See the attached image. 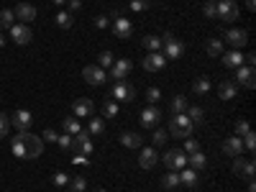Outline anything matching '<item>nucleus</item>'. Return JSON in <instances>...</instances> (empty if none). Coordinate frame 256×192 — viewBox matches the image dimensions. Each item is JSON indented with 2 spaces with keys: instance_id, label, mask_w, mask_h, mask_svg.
Segmentation results:
<instances>
[{
  "instance_id": "nucleus-51",
  "label": "nucleus",
  "mask_w": 256,
  "mask_h": 192,
  "mask_svg": "<svg viewBox=\"0 0 256 192\" xmlns=\"http://www.w3.org/2000/svg\"><path fill=\"white\" fill-rule=\"evenodd\" d=\"M72 164H74V166H77V164L88 166V164H90V159H88V156H82V154H74V156H72Z\"/></svg>"
},
{
  "instance_id": "nucleus-37",
  "label": "nucleus",
  "mask_w": 256,
  "mask_h": 192,
  "mask_svg": "<svg viewBox=\"0 0 256 192\" xmlns=\"http://www.w3.org/2000/svg\"><path fill=\"white\" fill-rule=\"evenodd\" d=\"M102 131H105V120H102V118H92V120H90V128H88V134H90V136H100Z\"/></svg>"
},
{
  "instance_id": "nucleus-50",
  "label": "nucleus",
  "mask_w": 256,
  "mask_h": 192,
  "mask_svg": "<svg viewBox=\"0 0 256 192\" xmlns=\"http://www.w3.org/2000/svg\"><path fill=\"white\" fill-rule=\"evenodd\" d=\"M56 136H59V134H54L52 128H46V131L41 134V138H44V141H52V144H56Z\"/></svg>"
},
{
  "instance_id": "nucleus-39",
  "label": "nucleus",
  "mask_w": 256,
  "mask_h": 192,
  "mask_svg": "<svg viewBox=\"0 0 256 192\" xmlns=\"http://www.w3.org/2000/svg\"><path fill=\"white\" fill-rule=\"evenodd\" d=\"M166 138H169V134H166V131H162V128H156V131L152 134V144H154V146H164V144H166Z\"/></svg>"
},
{
  "instance_id": "nucleus-14",
  "label": "nucleus",
  "mask_w": 256,
  "mask_h": 192,
  "mask_svg": "<svg viewBox=\"0 0 256 192\" xmlns=\"http://www.w3.org/2000/svg\"><path fill=\"white\" fill-rule=\"evenodd\" d=\"M131 70H134V62L131 59H116L113 64H110V77L118 82V80H126L128 74H131Z\"/></svg>"
},
{
  "instance_id": "nucleus-27",
  "label": "nucleus",
  "mask_w": 256,
  "mask_h": 192,
  "mask_svg": "<svg viewBox=\"0 0 256 192\" xmlns=\"http://www.w3.org/2000/svg\"><path fill=\"white\" fill-rule=\"evenodd\" d=\"M62 128H64V134H70V136H77L82 131V126H80V118H64L62 120Z\"/></svg>"
},
{
  "instance_id": "nucleus-58",
  "label": "nucleus",
  "mask_w": 256,
  "mask_h": 192,
  "mask_svg": "<svg viewBox=\"0 0 256 192\" xmlns=\"http://www.w3.org/2000/svg\"><path fill=\"white\" fill-rule=\"evenodd\" d=\"M205 3H218V0H205Z\"/></svg>"
},
{
  "instance_id": "nucleus-4",
  "label": "nucleus",
  "mask_w": 256,
  "mask_h": 192,
  "mask_svg": "<svg viewBox=\"0 0 256 192\" xmlns=\"http://www.w3.org/2000/svg\"><path fill=\"white\" fill-rule=\"evenodd\" d=\"M162 41H164V44H162V54L166 59H180L184 54V44L174 38V34H164Z\"/></svg>"
},
{
  "instance_id": "nucleus-43",
  "label": "nucleus",
  "mask_w": 256,
  "mask_h": 192,
  "mask_svg": "<svg viewBox=\"0 0 256 192\" xmlns=\"http://www.w3.org/2000/svg\"><path fill=\"white\" fill-rule=\"evenodd\" d=\"M241 141H244V148H248V152H254V148H256V134L254 131H248L246 136H241Z\"/></svg>"
},
{
  "instance_id": "nucleus-46",
  "label": "nucleus",
  "mask_w": 256,
  "mask_h": 192,
  "mask_svg": "<svg viewBox=\"0 0 256 192\" xmlns=\"http://www.w3.org/2000/svg\"><path fill=\"white\" fill-rule=\"evenodd\" d=\"M248 131H251L248 120H244V118H241V120H236V136H246Z\"/></svg>"
},
{
  "instance_id": "nucleus-57",
  "label": "nucleus",
  "mask_w": 256,
  "mask_h": 192,
  "mask_svg": "<svg viewBox=\"0 0 256 192\" xmlns=\"http://www.w3.org/2000/svg\"><path fill=\"white\" fill-rule=\"evenodd\" d=\"M52 3H54V6H64V3H67V0H52Z\"/></svg>"
},
{
  "instance_id": "nucleus-18",
  "label": "nucleus",
  "mask_w": 256,
  "mask_h": 192,
  "mask_svg": "<svg viewBox=\"0 0 256 192\" xmlns=\"http://www.w3.org/2000/svg\"><path fill=\"white\" fill-rule=\"evenodd\" d=\"M156 162H159L156 146H146V148H141V154H138V166H141V169H152V166H156Z\"/></svg>"
},
{
  "instance_id": "nucleus-3",
  "label": "nucleus",
  "mask_w": 256,
  "mask_h": 192,
  "mask_svg": "<svg viewBox=\"0 0 256 192\" xmlns=\"http://www.w3.org/2000/svg\"><path fill=\"white\" fill-rule=\"evenodd\" d=\"M220 16V20H226V24H233L238 16H241V8L236 0H218L216 3V18Z\"/></svg>"
},
{
  "instance_id": "nucleus-26",
  "label": "nucleus",
  "mask_w": 256,
  "mask_h": 192,
  "mask_svg": "<svg viewBox=\"0 0 256 192\" xmlns=\"http://www.w3.org/2000/svg\"><path fill=\"white\" fill-rule=\"evenodd\" d=\"M162 36L159 34H148V36H144V49L146 52H162Z\"/></svg>"
},
{
  "instance_id": "nucleus-35",
  "label": "nucleus",
  "mask_w": 256,
  "mask_h": 192,
  "mask_svg": "<svg viewBox=\"0 0 256 192\" xmlns=\"http://www.w3.org/2000/svg\"><path fill=\"white\" fill-rule=\"evenodd\" d=\"M116 62V56H113V52H100V56H98V67L100 70H110V64Z\"/></svg>"
},
{
  "instance_id": "nucleus-10",
  "label": "nucleus",
  "mask_w": 256,
  "mask_h": 192,
  "mask_svg": "<svg viewBox=\"0 0 256 192\" xmlns=\"http://www.w3.org/2000/svg\"><path fill=\"white\" fill-rule=\"evenodd\" d=\"M254 172H256L254 159H241V156L233 159V174H238L241 180H254Z\"/></svg>"
},
{
  "instance_id": "nucleus-55",
  "label": "nucleus",
  "mask_w": 256,
  "mask_h": 192,
  "mask_svg": "<svg viewBox=\"0 0 256 192\" xmlns=\"http://www.w3.org/2000/svg\"><path fill=\"white\" fill-rule=\"evenodd\" d=\"M248 192H256V187H254V180H248Z\"/></svg>"
},
{
  "instance_id": "nucleus-6",
  "label": "nucleus",
  "mask_w": 256,
  "mask_h": 192,
  "mask_svg": "<svg viewBox=\"0 0 256 192\" xmlns=\"http://www.w3.org/2000/svg\"><path fill=\"white\" fill-rule=\"evenodd\" d=\"M92 148H95V144H92V136H90L88 131H80V134L72 138V148H70V152H74V154H82V156H90V154H92Z\"/></svg>"
},
{
  "instance_id": "nucleus-24",
  "label": "nucleus",
  "mask_w": 256,
  "mask_h": 192,
  "mask_svg": "<svg viewBox=\"0 0 256 192\" xmlns=\"http://www.w3.org/2000/svg\"><path fill=\"white\" fill-rule=\"evenodd\" d=\"M198 182H200V177H198V172L195 169H180V184H184V187H198Z\"/></svg>"
},
{
  "instance_id": "nucleus-48",
  "label": "nucleus",
  "mask_w": 256,
  "mask_h": 192,
  "mask_svg": "<svg viewBox=\"0 0 256 192\" xmlns=\"http://www.w3.org/2000/svg\"><path fill=\"white\" fill-rule=\"evenodd\" d=\"M52 180H54V184H56V187H67V184H70V177H67V174H62V172H56Z\"/></svg>"
},
{
  "instance_id": "nucleus-49",
  "label": "nucleus",
  "mask_w": 256,
  "mask_h": 192,
  "mask_svg": "<svg viewBox=\"0 0 256 192\" xmlns=\"http://www.w3.org/2000/svg\"><path fill=\"white\" fill-rule=\"evenodd\" d=\"M202 16H208V18H216V3H205Z\"/></svg>"
},
{
  "instance_id": "nucleus-25",
  "label": "nucleus",
  "mask_w": 256,
  "mask_h": 192,
  "mask_svg": "<svg viewBox=\"0 0 256 192\" xmlns=\"http://www.w3.org/2000/svg\"><path fill=\"white\" fill-rule=\"evenodd\" d=\"M187 164H190V169L200 172V169H205V164H208V156L202 152H192V154H187Z\"/></svg>"
},
{
  "instance_id": "nucleus-17",
  "label": "nucleus",
  "mask_w": 256,
  "mask_h": 192,
  "mask_svg": "<svg viewBox=\"0 0 256 192\" xmlns=\"http://www.w3.org/2000/svg\"><path fill=\"white\" fill-rule=\"evenodd\" d=\"M236 84H244V88L254 90L256 88V80H254V67H246V64H241V67H236V80H233Z\"/></svg>"
},
{
  "instance_id": "nucleus-56",
  "label": "nucleus",
  "mask_w": 256,
  "mask_h": 192,
  "mask_svg": "<svg viewBox=\"0 0 256 192\" xmlns=\"http://www.w3.org/2000/svg\"><path fill=\"white\" fill-rule=\"evenodd\" d=\"M0 46H6V36H3V31H0Z\"/></svg>"
},
{
  "instance_id": "nucleus-45",
  "label": "nucleus",
  "mask_w": 256,
  "mask_h": 192,
  "mask_svg": "<svg viewBox=\"0 0 256 192\" xmlns=\"http://www.w3.org/2000/svg\"><path fill=\"white\" fill-rule=\"evenodd\" d=\"M184 154H192V152H200V144L195 138H184V148H182Z\"/></svg>"
},
{
  "instance_id": "nucleus-20",
  "label": "nucleus",
  "mask_w": 256,
  "mask_h": 192,
  "mask_svg": "<svg viewBox=\"0 0 256 192\" xmlns=\"http://www.w3.org/2000/svg\"><path fill=\"white\" fill-rule=\"evenodd\" d=\"M159 118H162V110L156 108V105H148V108H144V113H141V126L144 128H156Z\"/></svg>"
},
{
  "instance_id": "nucleus-16",
  "label": "nucleus",
  "mask_w": 256,
  "mask_h": 192,
  "mask_svg": "<svg viewBox=\"0 0 256 192\" xmlns=\"http://www.w3.org/2000/svg\"><path fill=\"white\" fill-rule=\"evenodd\" d=\"M223 44H230L233 49L246 46V44H248V31H244V28H230V31L226 34V41H223Z\"/></svg>"
},
{
  "instance_id": "nucleus-22",
  "label": "nucleus",
  "mask_w": 256,
  "mask_h": 192,
  "mask_svg": "<svg viewBox=\"0 0 256 192\" xmlns=\"http://www.w3.org/2000/svg\"><path fill=\"white\" fill-rule=\"evenodd\" d=\"M16 18H20V20H24V24L28 26L31 24V20H36V8L31 6V3H20V6H16Z\"/></svg>"
},
{
  "instance_id": "nucleus-47",
  "label": "nucleus",
  "mask_w": 256,
  "mask_h": 192,
  "mask_svg": "<svg viewBox=\"0 0 256 192\" xmlns=\"http://www.w3.org/2000/svg\"><path fill=\"white\" fill-rule=\"evenodd\" d=\"M146 8H148V0H131V10L134 13H141Z\"/></svg>"
},
{
  "instance_id": "nucleus-2",
  "label": "nucleus",
  "mask_w": 256,
  "mask_h": 192,
  "mask_svg": "<svg viewBox=\"0 0 256 192\" xmlns=\"http://www.w3.org/2000/svg\"><path fill=\"white\" fill-rule=\"evenodd\" d=\"M192 128H195V123H192L184 113H177V116L169 118V136H174V138H190Z\"/></svg>"
},
{
  "instance_id": "nucleus-59",
  "label": "nucleus",
  "mask_w": 256,
  "mask_h": 192,
  "mask_svg": "<svg viewBox=\"0 0 256 192\" xmlns=\"http://www.w3.org/2000/svg\"><path fill=\"white\" fill-rule=\"evenodd\" d=\"M95 192H108V190H95Z\"/></svg>"
},
{
  "instance_id": "nucleus-1",
  "label": "nucleus",
  "mask_w": 256,
  "mask_h": 192,
  "mask_svg": "<svg viewBox=\"0 0 256 192\" xmlns=\"http://www.w3.org/2000/svg\"><path fill=\"white\" fill-rule=\"evenodd\" d=\"M10 152L16 159H38L44 154V138L31 131H18L10 141Z\"/></svg>"
},
{
  "instance_id": "nucleus-41",
  "label": "nucleus",
  "mask_w": 256,
  "mask_h": 192,
  "mask_svg": "<svg viewBox=\"0 0 256 192\" xmlns=\"http://www.w3.org/2000/svg\"><path fill=\"white\" fill-rule=\"evenodd\" d=\"M102 113L108 116V118H116V116H118V102H116V100H108V102L102 105Z\"/></svg>"
},
{
  "instance_id": "nucleus-38",
  "label": "nucleus",
  "mask_w": 256,
  "mask_h": 192,
  "mask_svg": "<svg viewBox=\"0 0 256 192\" xmlns=\"http://www.w3.org/2000/svg\"><path fill=\"white\" fill-rule=\"evenodd\" d=\"M84 187H88V180L84 177H70V190L72 192H84Z\"/></svg>"
},
{
  "instance_id": "nucleus-60",
  "label": "nucleus",
  "mask_w": 256,
  "mask_h": 192,
  "mask_svg": "<svg viewBox=\"0 0 256 192\" xmlns=\"http://www.w3.org/2000/svg\"><path fill=\"white\" fill-rule=\"evenodd\" d=\"M67 192H72V190H67Z\"/></svg>"
},
{
  "instance_id": "nucleus-11",
  "label": "nucleus",
  "mask_w": 256,
  "mask_h": 192,
  "mask_svg": "<svg viewBox=\"0 0 256 192\" xmlns=\"http://www.w3.org/2000/svg\"><path fill=\"white\" fill-rule=\"evenodd\" d=\"M113 36H118V38H128V36H134V24L128 18H123V16H118V13H113Z\"/></svg>"
},
{
  "instance_id": "nucleus-29",
  "label": "nucleus",
  "mask_w": 256,
  "mask_h": 192,
  "mask_svg": "<svg viewBox=\"0 0 256 192\" xmlns=\"http://www.w3.org/2000/svg\"><path fill=\"white\" fill-rule=\"evenodd\" d=\"M54 20H56V26H59V28L67 31V28H72V24H74V16H72L70 10H59Z\"/></svg>"
},
{
  "instance_id": "nucleus-15",
  "label": "nucleus",
  "mask_w": 256,
  "mask_h": 192,
  "mask_svg": "<svg viewBox=\"0 0 256 192\" xmlns=\"http://www.w3.org/2000/svg\"><path fill=\"white\" fill-rule=\"evenodd\" d=\"M72 110H74V118H90L95 113V102L90 98H77L72 102Z\"/></svg>"
},
{
  "instance_id": "nucleus-12",
  "label": "nucleus",
  "mask_w": 256,
  "mask_h": 192,
  "mask_svg": "<svg viewBox=\"0 0 256 192\" xmlns=\"http://www.w3.org/2000/svg\"><path fill=\"white\" fill-rule=\"evenodd\" d=\"M166 67V56L162 52H148L144 56V70L146 72H162Z\"/></svg>"
},
{
  "instance_id": "nucleus-54",
  "label": "nucleus",
  "mask_w": 256,
  "mask_h": 192,
  "mask_svg": "<svg viewBox=\"0 0 256 192\" xmlns=\"http://www.w3.org/2000/svg\"><path fill=\"white\" fill-rule=\"evenodd\" d=\"M254 6H256V0H246V8L248 10H254Z\"/></svg>"
},
{
  "instance_id": "nucleus-33",
  "label": "nucleus",
  "mask_w": 256,
  "mask_h": 192,
  "mask_svg": "<svg viewBox=\"0 0 256 192\" xmlns=\"http://www.w3.org/2000/svg\"><path fill=\"white\" fill-rule=\"evenodd\" d=\"M16 24V13L13 10H0V31H3V28H10Z\"/></svg>"
},
{
  "instance_id": "nucleus-28",
  "label": "nucleus",
  "mask_w": 256,
  "mask_h": 192,
  "mask_svg": "<svg viewBox=\"0 0 256 192\" xmlns=\"http://www.w3.org/2000/svg\"><path fill=\"white\" fill-rule=\"evenodd\" d=\"M120 144H123L126 148H141V136L134 134V131H126V134L120 136Z\"/></svg>"
},
{
  "instance_id": "nucleus-5",
  "label": "nucleus",
  "mask_w": 256,
  "mask_h": 192,
  "mask_svg": "<svg viewBox=\"0 0 256 192\" xmlns=\"http://www.w3.org/2000/svg\"><path fill=\"white\" fill-rule=\"evenodd\" d=\"M110 98H116L118 102H131L136 98V88L128 80H118L113 84V90H110Z\"/></svg>"
},
{
  "instance_id": "nucleus-30",
  "label": "nucleus",
  "mask_w": 256,
  "mask_h": 192,
  "mask_svg": "<svg viewBox=\"0 0 256 192\" xmlns=\"http://www.w3.org/2000/svg\"><path fill=\"white\" fill-rule=\"evenodd\" d=\"M205 49H208L210 56H220L226 52V44H223V38H210L208 44H205Z\"/></svg>"
},
{
  "instance_id": "nucleus-7",
  "label": "nucleus",
  "mask_w": 256,
  "mask_h": 192,
  "mask_svg": "<svg viewBox=\"0 0 256 192\" xmlns=\"http://www.w3.org/2000/svg\"><path fill=\"white\" fill-rule=\"evenodd\" d=\"M82 77H84V82H88V84H92V88H100V84L108 82V72L100 70L98 64H88V67L82 70Z\"/></svg>"
},
{
  "instance_id": "nucleus-36",
  "label": "nucleus",
  "mask_w": 256,
  "mask_h": 192,
  "mask_svg": "<svg viewBox=\"0 0 256 192\" xmlns=\"http://www.w3.org/2000/svg\"><path fill=\"white\" fill-rule=\"evenodd\" d=\"M162 184H164L166 190L180 187V172H169V174H164V177H162Z\"/></svg>"
},
{
  "instance_id": "nucleus-23",
  "label": "nucleus",
  "mask_w": 256,
  "mask_h": 192,
  "mask_svg": "<svg viewBox=\"0 0 256 192\" xmlns=\"http://www.w3.org/2000/svg\"><path fill=\"white\" fill-rule=\"evenodd\" d=\"M218 95H220V100H233V98L238 95V84L233 82V80H223L220 88H218Z\"/></svg>"
},
{
  "instance_id": "nucleus-42",
  "label": "nucleus",
  "mask_w": 256,
  "mask_h": 192,
  "mask_svg": "<svg viewBox=\"0 0 256 192\" xmlns=\"http://www.w3.org/2000/svg\"><path fill=\"white\" fill-rule=\"evenodd\" d=\"M72 138H74V136H70V134H59V136H56V144L64 148V152H70V148H72Z\"/></svg>"
},
{
  "instance_id": "nucleus-32",
  "label": "nucleus",
  "mask_w": 256,
  "mask_h": 192,
  "mask_svg": "<svg viewBox=\"0 0 256 192\" xmlns=\"http://www.w3.org/2000/svg\"><path fill=\"white\" fill-rule=\"evenodd\" d=\"M169 108H172V113H174V116H177V113H184V110H187V98H184V95L172 98V102H169Z\"/></svg>"
},
{
  "instance_id": "nucleus-34",
  "label": "nucleus",
  "mask_w": 256,
  "mask_h": 192,
  "mask_svg": "<svg viewBox=\"0 0 256 192\" xmlns=\"http://www.w3.org/2000/svg\"><path fill=\"white\" fill-rule=\"evenodd\" d=\"M184 116L192 120V123H202V108H198V105H187V110H184Z\"/></svg>"
},
{
  "instance_id": "nucleus-19",
  "label": "nucleus",
  "mask_w": 256,
  "mask_h": 192,
  "mask_svg": "<svg viewBox=\"0 0 256 192\" xmlns=\"http://www.w3.org/2000/svg\"><path fill=\"white\" fill-rule=\"evenodd\" d=\"M31 123H34V116L28 110H16L10 116V126H16V131H28Z\"/></svg>"
},
{
  "instance_id": "nucleus-53",
  "label": "nucleus",
  "mask_w": 256,
  "mask_h": 192,
  "mask_svg": "<svg viewBox=\"0 0 256 192\" xmlns=\"http://www.w3.org/2000/svg\"><path fill=\"white\" fill-rule=\"evenodd\" d=\"M67 6H70V13H74L82 8V0H67Z\"/></svg>"
},
{
  "instance_id": "nucleus-52",
  "label": "nucleus",
  "mask_w": 256,
  "mask_h": 192,
  "mask_svg": "<svg viewBox=\"0 0 256 192\" xmlns=\"http://www.w3.org/2000/svg\"><path fill=\"white\" fill-rule=\"evenodd\" d=\"M92 24H95L98 28H105V26H108V24H110V20H108V16H98V18L92 20Z\"/></svg>"
},
{
  "instance_id": "nucleus-21",
  "label": "nucleus",
  "mask_w": 256,
  "mask_h": 192,
  "mask_svg": "<svg viewBox=\"0 0 256 192\" xmlns=\"http://www.w3.org/2000/svg\"><path fill=\"white\" fill-rule=\"evenodd\" d=\"M220 62L226 64L228 70H236V67H241V64H244V54H241V49H230V52H223L220 54Z\"/></svg>"
},
{
  "instance_id": "nucleus-40",
  "label": "nucleus",
  "mask_w": 256,
  "mask_h": 192,
  "mask_svg": "<svg viewBox=\"0 0 256 192\" xmlns=\"http://www.w3.org/2000/svg\"><path fill=\"white\" fill-rule=\"evenodd\" d=\"M8 131H10V116L0 113V138H6V136H8Z\"/></svg>"
},
{
  "instance_id": "nucleus-13",
  "label": "nucleus",
  "mask_w": 256,
  "mask_h": 192,
  "mask_svg": "<svg viewBox=\"0 0 256 192\" xmlns=\"http://www.w3.org/2000/svg\"><path fill=\"white\" fill-rule=\"evenodd\" d=\"M223 154L226 156H230V159H236V156H241L244 154V141H241V136H236V134H233V136H228L226 141H223Z\"/></svg>"
},
{
  "instance_id": "nucleus-8",
  "label": "nucleus",
  "mask_w": 256,
  "mask_h": 192,
  "mask_svg": "<svg viewBox=\"0 0 256 192\" xmlns=\"http://www.w3.org/2000/svg\"><path fill=\"white\" fill-rule=\"evenodd\" d=\"M162 162H164L169 169H172V172H180V169L187 166V154L182 152V148H169Z\"/></svg>"
},
{
  "instance_id": "nucleus-44",
  "label": "nucleus",
  "mask_w": 256,
  "mask_h": 192,
  "mask_svg": "<svg viewBox=\"0 0 256 192\" xmlns=\"http://www.w3.org/2000/svg\"><path fill=\"white\" fill-rule=\"evenodd\" d=\"M159 98H162V90H159V88H148V90H146V100L152 102V105H156Z\"/></svg>"
},
{
  "instance_id": "nucleus-9",
  "label": "nucleus",
  "mask_w": 256,
  "mask_h": 192,
  "mask_svg": "<svg viewBox=\"0 0 256 192\" xmlns=\"http://www.w3.org/2000/svg\"><path fill=\"white\" fill-rule=\"evenodd\" d=\"M8 36L16 41L18 46H26V44H31V38H34V31L26 26V24H13L10 28H8Z\"/></svg>"
},
{
  "instance_id": "nucleus-31",
  "label": "nucleus",
  "mask_w": 256,
  "mask_h": 192,
  "mask_svg": "<svg viewBox=\"0 0 256 192\" xmlns=\"http://www.w3.org/2000/svg\"><path fill=\"white\" fill-rule=\"evenodd\" d=\"M192 92L195 95H208L210 92V80L208 77H198L195 82H192Z\"/></svg>"
}]
</instances>
